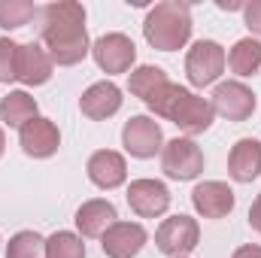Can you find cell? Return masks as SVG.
<instances>
[{
    "instance_id": "obj_1",
    "label": "cell",
    "mask_w": 261,
    "mask_h": 258,
    "mask_svg": "<svg viewBox=\"0 0 261 258\" xmlns=\"http://www.w3.org/2000/svg\"><path fill=\"white\" fill-rule=\"evenodd\" d=\"M43 49L49 52L52 64L73 67L88 58L91 43L85 31V6L76 0H58L43 9Z\"/></svg>"
},
{
    "instance_id": "obj_2",
    "label": "cell",
    "mask_w": 261,
    "mask_h": 258,
    "mask_svg": "<svg viewBox=\"0 0 261 258\" xmlns=\"http://www.w3.org/2000/svg\"><path fill=\"white\" fill-rule=\"evenodd\" d=\"M146 107L158 116V119H167L173 122L176 128L182 131L186 137H197L203 131L213 128V104L206 97H200L195 91H189L186 85H176V82H164L149 100Z\"/></svg>"
},
{
    "instance_id": "obj_3",
    "label": "cell",
    "mask_w": 261,
    "mask_h": 258,
    "mask_svg": "<svg viewBox=\"0 0 261 258\" xmlns=\"http://www.w3.org/2000/svg\"><path fill=\"white\" fill-rule=\"evenodd\" d=\"M192 28H195L192 9L189 3H179V0H161L143 18V37L158 52L186 49V43L192 40Z\"/></svg>"
},
{
    "instance_id": "obj_4",
    "label": "cell",
    "mask_w": 261,
    "mask_h": 258,
    "mask_svg": "<svg viewBox=\"0 0 261 258\" xmlns=\"http://www.w3.org/2000/svg\"><path fill=\"white\" fill-rule=\"evenodd\" d=\"M161 170L167 179L192 183L203 173V152L192 137H173L161 149Z\"/></svg>"
},
{
    "instance_id": "obj_5",
    "label": "cell",
    "mask_w": 261,
    "mask_h": 258,
    "mask_svg": "<svg viewBox=\"0 0 261 258\" xmlns=\"http://www.w3.org/2000/svg\"><path fill=\"white\" fill-rule=\"evenodd\" d=\"M197 243H200V225L197 219L182 213L164 219L155 231V246L167 258H189V252L197 249Z\"/></svg>"
},
{
    "instance_id": "obj_6",
    "label": "cell",
    "mask_w": 261,
    "mask_h": 258,
    "mask_svg": "<svg viewBox=\"0 0 261 258\" xmlns=\"http://www.w3.org/2000/svg\"><path fill=\"white\" fill-rule=\"evenodd\" d=\"M228 55L222 49V43L216 40H197L186 55V76L195 88H206L213 82H219V76L225 73Z\"/></svg>"
},
{
    "instance_id": "obj_7",
    "label": "cell",
    "mask_w": 261,
    "mask_h": 258,
    "mask_svg": "<svg viewBox=\"0 0 261 258\" xmlns=\"http://www.w3.org/2000/svg\"><path fill=\"white\" fill-rule=\"evenodd\" d=\"M210 104H213V113L222 116V119H228V122H246V119L255 113V107H258L255 91H252L246 82H240V79L219 82V85L213 88Z\"/></svg>"
},
{
    "instance_id": "obj_8",
    "label": "cell",
    "mask_w": 261,
    "mask_h": 258,
    "mask_svg": "<svg viewBox=\"0 0 261 258\" xmlns=\"http://www.w3.org/2000/svg\"><path fill=\"white\" fill-rule=\"evenodd\" d=\"M122 146L130 158H155L164 149V131L152 116H130L122 128Z\"/></svg>"
},
{
    "instance_id": "obj_9",
    "label": "cell",
    "mask_w": 261,
    "mask_h": 258,
    "mask_svg": "<svg viewBox=\"0 0 261 258\" xmlns=\"http://www.w3.org/2000/svg\"><path fill=\"white\" fill-rule=\"evenodd\" d=\"M91 58L103 73H128L137 61V46L128 34H103L91 43Z\"/></svg>"
},
{
    "instance_id": "obj_10",
    "label": "cell",
    "mask_w": 261,
    "mask_h": 258,
    "mask_svg": "<svg viewBox=\"0 0 261 258\" xmlns=\"http://www.w3.org/2000/svg\"><path fill=\"white\" fill-rule=\"evenodd\" d=\"M128 207L140 219H158L170 210V189L161 179H134L128 186Z\"/></svg>"
},
{
    "instance_id": "obj_11",
    "label": "cell",
    "mask_w": 261,
    "mask_h": 258,
    "mask_svg": "<svg viewBox=\"0 0 261 258\" xmlns=\"http://www.w3.org/2000/svg\"><path fill=\"white\" fill-rule=\"evenodd\" d=\"M234 203H237L234 189L228 183H222V179H203L192 189V207L203 219H213V222L225 219V216H231Z\"/></svg>"
},
{
    "instance_id": "obj_12",
    "label": "cell",
    "mask_w": 261,
    "mask_h": 258,
    "mask_svg": "<svg viewBox=\"0 0 261 258\" xmlns=\"http://www.w3.org/2000/svg\"><path fill=\"white\" fill-rule=\"evenodd\" d=\"M18 143H21V152L28 158H52L61 146V131L52 119L37 116L18 128Z\"/></svg>"
},
{
    "instance_id": "obj_13",
    "label": "cell",
    "mask_w": 261,
    "mask_h": 258,
    "mask_svg": "<svg viewBox=\"0 0 261 258\" xmlns=\"http://www.w3.org/2000/svg\"><path fill=\"white\" fill-rule=\"evenodd\" d=\"M122 88L113 82V79H103V82H94V85H88L85 91H82V97H79V110H82V116L85 119H91V122H107V119H113L119 110H122Z\"/></svg>"
},
{
    "instance_id": "obj_14",
    "label": "cell",
    "mask_w": 261,
    "mask_h": 258,
    "mask_svg": "<svg viewBox=\"0 0 261 258\" xmlns=\"http://www.w3.org/2000/svg\"><path fill=\"white\" fill-rule=\"evenodd\" d=\"M85 173H88V179L97 189L113 192V189L125 186V179H128V161L116 149H97V152H91V158L85 164Z\"/></svg>"
},
{
    "instance_id": "obj_15",
    "label": "cell",
    "mask_w": 261,
    "mask_h": 258,
    "mask_svg": "<svg viewBox=\"0 0 261 258\" xmlns=\"http://www.w3.org/2000/svg\"><path fill=\"white\" fill-rule=\"evenodd\" d=\"M146 240H149V234L140 222H116L100 237V249L107 258H137L143 252Z\"/></svg>"
},
{
    "instance_id": "obj_16",
    "label": "cell",
    "mask_w": 261,
    "mask_h": 258,
    "mask_svg": "<svg viewBox=\"0 0 261 258\" xmlns=\"http://www.w3.org/2000/svg\"><path fill=\"white\" fill-rule=\"evenodd\" d=\"M73 222L79 228V237H85V240H94L97 237L100 240L107 234V228H113L119 222V210L107 197H91V200H85L76 210V219Z\"/></svg>"
},
{
    "instance_id": "obj_17",
    "label": "cell",
    "mask_w": 261,
    "mask_h": 258,
    "mask_svg": "<svg viewBox=\"0 0 261 258\" xmlns=\"http://www.w3.org/2000/svg\"><path fill=\"white\" fill-rule=\"evenodd\" d=\"M52 58H49V52L43 49V43H21L18 46V67H15V76H18V82L21 85H31V88H37V85H46L49 79H52Z\"/></svg>"
},
{
    "instance_id": "obj_18",
    "label": "cell",
    "mask_w": 261,
    "mask_h": 258,
    "mask_svg": "<svg viewBox=\"0 0 261 258\" xmlns=\"http://www.w3.org/2000/svg\"><path fill=\"white\" fill-rule=\"evenodd\" d=\"M228 176L234 183H252L261 176V140L243 137L228 152Z\"/></svg>"
},
{
    "instance_id": "obj_19",
    "label": "cell",
    "mask_w": 261,
    "mask_h": 258,
    "mask_svg": "<svg viewBox=\"0 0 261 258\" xmlns=\"http://www.w3.org/2000/svg\"><path fill=\"white\" fill-rule=\"evenodd\" d=\"M37 116H40V107L28 91L18 88V91H9L6 97H0V122L6 128H21Z\"/></svg>"
},
{
    "instance_id": "obj_20",
    "label": "cell",
    "mask_w": 261,
    "mask_h": 258,
    "mask_svg": "<svg viewBox=\"0 0 261 258\" xmlns=\"http://www.w3.org/2000/svg\"><path fill=\"white\" fill-rule=\"evenodd\" d=\"M228 67H231V73H237L240 79L255 76L261 70V40H255V37L237 40V43L231 46V52H228Z\"/></svg>"
},
{
    "instance_id": "obj_21",
    "label": "cell",
    "mask_w": 261,
    "mask_h": 258,
    "mask_svg": "<svg viewBox=\"0 0 261 258\" xmlns=\"http://www.w3.org/2000/svg\"><path fill=\"white\" fill-rule=\"evenodd\" d=\"M164 82H170L167 73H164L161 67H155V64H140V67H134V70L128 73V91L134 94V97H140L143 104H146Z\"/></svg>"
},
{
    "instance_id": "obj_22",
    "label": "cell",
    "mask_w": 261,
    "mask_h": 258,
    "mask_svg": "<svg viewBox=\"0 0 261 258\" xmlns=\"http://www.w3.org/2000/svg\"><path fill=\"white\" fill-rule=\"evenodd\" d=\"M6 258H49L46 255V237L37 231H18L6 243Z\"/></svg>"
},
{
    "instance_id": "obj_23",
    "label": "cell",
    "mask_w": 261,
    "mask_h": 258,
    "mask_svg": "<svg viewBox=\"0 0 261 258\" xmlns=\"http://www.w3.org/2000/svg\"><path fill=\"white\" fill-rule=\"evenodd\" d=\"M46 255L49 258H85V243L73 231H55L46 237Z\"/></svg>"
},
{
    "instance_id": "obj_24",
    "label": "cell",
    "mask_w": 261,
    "mask_h": 258,
    "mask_svg": "<svg viewBox=\"0 0 261 258\" xmlns=\"http://www.w3.org/2000/svg\"><path fill=\"white\" fill-rule=\"evenodd\" d=\"M34 15H37V6L31 0H0V28L3 31L24 28Z\"/></svg>"
},
{
    "instance_id": "obj_25",
    "label": "cell",
    "mask_w": 261,
    "mask_h": 258,
    "mask_svg": "<svg viewBox=\"0 0 261 258\" xmlns=\"http://www.w3.org/2000/svg\"><path fill=\"white\" fill-rule=\"evenodd\" d=\"M18 46H21V43H15V40H9V37H0V82H3V85H9V82L18 79V76H15V67H18Z\"/></svg>"
},
{
    "instance_id": "obj_26",
    "label": "cell",
    "mask_w": 261,
    "mask_h": 258,
    "mask_svg": "<svg viewBox=\"0 0 261 258\" xmlns=\"http://www.w3.org/2000/svg\"><path fill=\"white\" fill-rule=\"evenodd\" d=\"M243 21L255 37H261V0H252L243 6Z\"/></svg>"
},
{
    "instance_id": "obj_27",
    "label": "cell",
    "mask_w": 261,
    "mask_h": 258,
    "mask_svg": "<svg viewBox=\"0 0 261 258\" xmlns=\"http://www.w3.org/2000/svg\"><path fill=\"white\" fill-rule=\"evenodd\" d=\"M249 225H252V231L261 234V194L252 200V207H249Z\"/></svg>"
},
{
    "instance_id": "obj_28",
    "label": "cell",
    "mask_w": 261,
    "mask_h": 258,
    "mask_svg": "<svg viewBox=\"0 0 261 258\" xmlns=\"http://www.w3.org/2000/svg\"><path fill=\"white\" fill-rule=\"evenodd\" d=\"M231 258H261V246L258 243H246V246L234 249V255Z\"/></svg>"
},
{
    "instance_id": "obj_29",
    "label": "cell",
    "mask_w": 261,
    "mask_h": 258,
    "mask_svg": "<svg viewBox=\"0 0 261 258\" xmlns=\"http://www.w3.org/2000/svg\"><path fill=\"white\" fill-rule=\"evenodd\" d=\"M3 152H6V134H3V125H0V158H3Z\"/></svg>"
}]
</instances>
